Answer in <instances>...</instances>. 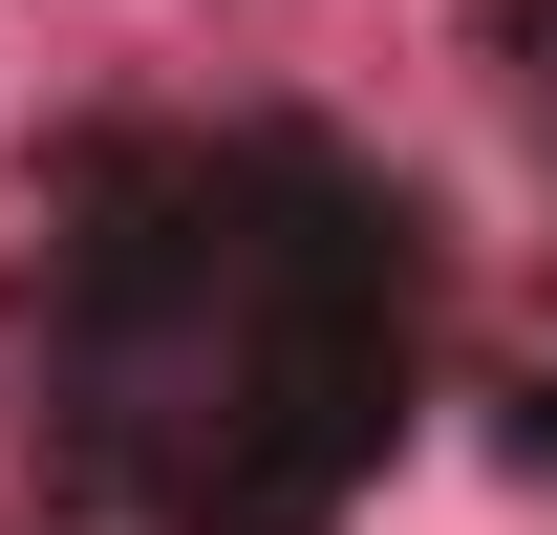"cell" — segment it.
<instances>
[{
    "label": "cell",
    "instance_id": "cell-1",
    "mask_svg": "<svg viewBox=\"0 0 557 535\" xmlns=\"http://www.w3.org/2000/svg\"><path fill=\"white\" fill-rule=\"evenodd\" d=\"M44 450L150 535H322L408 428V214L322 129H108L22 278Z\"/></svg>",
    "mask_w": 557,
    "mask_h": 535
}]
</instances>
